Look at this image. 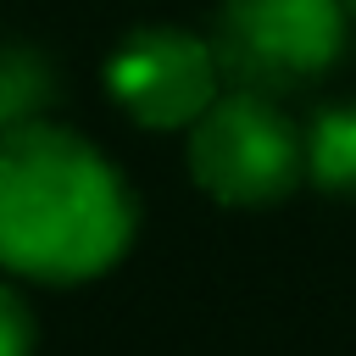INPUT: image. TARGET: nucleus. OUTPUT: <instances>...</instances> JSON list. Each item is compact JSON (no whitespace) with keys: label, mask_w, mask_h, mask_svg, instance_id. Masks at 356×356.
I'll return each instance as SVG.
<instances>
[{"label":"nucleus","mask_w":356,"mask_h":356,"mask_svg":"<svg viewBox=\"0 0 356 356\" xmlns=\"http://www.w3.org/2000/svg\"><path fill=\"white\" fill-rule=\"evenodd\" d=\"M211 50L239 89H306L345 56V0H222Z\"/></svg>","instance_id":"obj_3"},{"label":"nucleus","mask_w":356,"mask_h":356,"mask_svg":"<svg viewBox=\"0 0 356 356\" xmlns=\"http://www.w3.org/2000/svg\"><path fill=\"white\" fill-rule=\"evenodd\" d=\"M345 6H356V0H345Z\"/></svg>","instance_id":"obj_7"},{"label":"nucleus","mask_w":356,"mask_h":356,"mask_svg":"<svg viewBox=\"0 0 356 356\" xmlns=\"http://www.w3.org/2000/svg\"><path fill=\"white\" fill-rule=\"evenodd\" d=\"M106 95L139 128L172 134L195 128V117L222 95V67L211 39L189 28H134L106 56Z\"/></svg>","instance_id":"obj_4"},{"label":"nucleus","mask_w":356,"mask_h":356,"mask_svg":"<svg viewBox=\"0 0 356 356\" xmlns=\"http://www.w3.org/2000/svg\"><path fill=\"white\" fill-rule=\"evenodd\" d=\"M189 178L222 206H273L306 178L300 128L273 95L228 89L189 128Z\"/></svg>","instance_id":"obj_2"},{"label":"nucleus","mask_w":356,"mask_h":356,"mask_svg":"<svg viewBox=\"0 0 356 356\" xmlns=\"http://www.w3.org/2000/svg\"><path fill=\"white\" fill-rule=\"evenodd\" d=\"M0 356H33V317L11 284H0Z\"/></svg>","instance_id":"obj_6"},{"label":"nucleus","mask_w":356,"mask_h":356,"mask_svg":"<svg viewBox=\"0 0 356 356\" xmlns=\"http://www.w3.org/2000/svg\"><path fill=\"white\" fill-rule=\"evenodd\" d=\"M300 150H306V178L323 195L356 200V100L317 106L312 122L300 128Z\"/></svg>","instance_id":"obj_5"},{"label":"nucleus","mask_w":356,"mask_h":356,"mask_svg":"<svg viewBox=\"0 0 356 356\" xmlns=\"http://www.w3.org/2000/svg\"><path fill=\"white\" fill-rule=\"evenodd\" d=\"M139 228L122 172L72 128L11 122L0 134V267L33 284L111 273Z\"/></svg>","instance_id":"obj_1"}]
</instances>
